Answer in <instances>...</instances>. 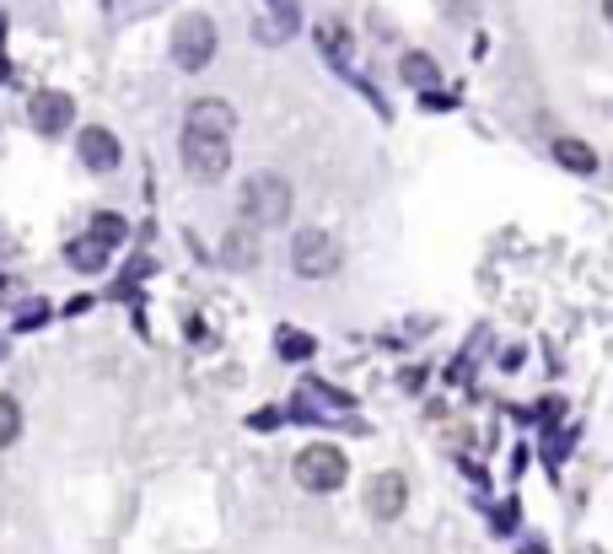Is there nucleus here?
<instances>
[{
    "mask_svg": "<svg viewBox=\"0 0 613 554\" xmlns=\"http://www.w3.org/2000/svg\"><path fill=\"white\" fill-rule=\"evenodd\" d=\"M317 345H312V334H302V328H280V356L286 361H307Z\"/></svg>",
    "mask_w": 613,
    "mask_h": 554,
    "instance_id": "16",
    "label": "nucleus"
},
{
    "mask_svg": "<svg viewBox=\"0 0 613 554\" xmlns=\"http://www.w3.org/2000/svg\"><path fill=\"white\" fill-rule=\"evenodd\" d=\"M603 16H609V22H613V0H603Z\"/></svg>",
    "mask_w": 613,
    "mask_h": 554,
    "instance_id": "20",
    "label": "nucleus"
},
{
    "mask_svg": "<svg viewBox=\"0 0 613 554\" xmlns=\"http://www.w3.org/2000/svg\"><path fill=\"white\" fill-rule=\"evenodd\" d=\"M554 162L570 168V173H581V178L598 173V151H592L587 140H576V135H559V140H554Z\"/></svg>",
    "mask_w": 613,
    "mask_h": 554,
    "instance_id": "10",
    "label": "nucleus"
},
{
    "mask_svg": "<svg viewBox=\"0 0 613 554\" xmlns=\"http://www.w3.org/2000/svg\"><path fill=\"white\" fill-rule=\"evenodd\" d=\"M269 5H280V0H269Z\"/></svg>",
    "mask_w": 613,
    "mask_h": 554,
    "instance_id": "21",
    "label": "nucleus"
},
{
    "mask_svg": "<svg viewBox=\"0 0 613 554\" xmlns=\"http://www.w3.org/2000/svg\"><path fill=\"white\" fill-rule=\"evenodd\" d=\"M27 124H33L38 135H65V129L76 124V97H70V92H55V86L33 92V103H27Z\"/></svg>",
    "mask_w": 613,
    "mask_h": 554,
    "instance_id": "6",
    "label": "nucleus"
},
{
    "mask_svg": "<svg viewBox=\"0 0 613 554\" xmlns=\"http://www.w3.org/2000/svg\"><path fill=\"white\" fill-rule=\"evenodd\" d=\"M178 151H184L188 178H199V184H221L227 168H232V140H227V135H205V129H188L184 124Z\"/></svg>",
    "mask_w": 613,
    "mask_h": 554,
    "instance_id": "3",
    "label": "nucleus"
},
{
    "mask_svg": "<svg viewBox=\"0 0 613 554\" xmlns=\"http://www.w3.org/2000/svg\"><path fill=\"white\" fill-rule=\"evenodd\" d=\"M398 76H404L415 92H436V86H441V70H436L430 55H404V60H398Z\"/></svg>",
    "mask_w": 613,
    "mask_h": 554,
    "instance_id": "12",
    "label": "nucleus"
},
{
    "mask_svg": "<svg viewBox=\"0 0 613 554\" xmlns=\"http://www.w3.org/2000/svg\"><path fill=\"white\" fill-rule=\"evenodd\" d=\"M291 269H297L302 280H328V275L339 269V243H334L328 232L307 227V232H297V243H291Z\"/></svg>",
    "mask_w": 613,
    "mask_h": 554,
    "instance_id": "5",
    "label": "nucleus"
},
{
    "mask_svg": "<svg viewBox=\"0 0 613 554\" xmlns=\"http://www.w3.org/2000/svg\"><path fill=\"white\" fill-rule=\"evenodd\" d=\"M22 436V404L11 393H0V447H11Z\"/></svg>",
    "mask_w": 613,
    "mask_h": 554,
    "instance_id": "15",
    "label": "nucleus"
},
{
    "mask_svg": "<svg viewBox=\"0 0 613 554\" xmlns=\"http://www.w3.org/2000/svg\"><path fill=\"white\" fill-rule=\"evenodd\" d=\"M216 49H221V33H216V22L205 11L178 16V27H173V65L178 70H205L216 60Z\"/></svg>",
    "mask_w": 613,
    "mask_h": 554,
    "instance_id": "4",
    "label": "nucleus"
},
{
    "mask_svg": "<svg viewBox=\"0 0 613 554\" xmlns=\"http://www.w3.org/2000/svg\"><path fill=\"white\" fill-rule=\"evenodd\" d=\"M76 151H81V162L92 168V173H114L124 162V146L114 129H103V124H86L81 135H76Z\"/></svg>",
    "mask_w": 613,
    "mask_h": 554,
    "instance_id": "7",
    "label": "nucleus"
},
{
    "mask_svg": "<svg viewBox=\"0 0 613 554\" xmlns=\"http://www.w3.org/2000/svg\"><path fill=\"white\" fill-rule=\"evenodd\" d=\"M238 205H243V216L253 227H280V221H291V205H297V188L286 184L280 173H253L238 194Z\"/></svg>",
    "mask_w": 613,
    "mask_h": 554,
    "instance_id": "1",
    "label": "nucleus"
},
{
    "mask_svg": "<svg viewBox=\"0 0 613 554\" xmlns=\"http://www.w3.org/2000/svg\"><path fill=\"white\" fill-rule=\"evenodd\" d=\"M367 506H371L377 522H393V517L409 506V480H404V474H377L367 485Z\"/></svg>",
    "mask_w": 613,
    "mask_h": 554,
    "instance_id": "8",
    "label": "nucleus"
},
{
    "mask_svg": "<svg viewBox=\"0 0 613 554\" xmlns=\"http://www.w3.org/2000/svg\"><path fill=\"white\" fill-rule=\"evenodd\" d=\"M0 350H5V345H0Z\"/></svg>",
    "mask_w": 613,
    "mask_h": 554,
    "instance_id": "22",
    "label": "nucleus"
},
{
    "mask_svg": "<svg viewBox=\"0 0 613 554\" xmlns=\"http://www.w3.org/2000/svg\"><path fill=\"white\" fill-rule=\"evenodd\" d=\"M221 258H227L232 269H253V264H258V238H253L247 227L227 232V243H221Z\"/></svg>",
    "mask_w": 613,
    "mask_h": 554,
    "instance_id": "13",
    "label": "nucleus"
},
{
    "mask_svg": "<svg viewBox=\"0 0 613 554\" xmlns=\"http://www.w3.org/2000/svg\"><path fill=\"white\" fill-rule=\"evenodd\" d=\"M16 253V238H11V227H0V258H11Z\"/></svg>",
    "mask_w": 613,
    "mask_h": 554,
    "instance_id": "19",
    "label": "nucleus"
},
{
    "mask_svg": "<svg viewBox=\"0 0 613 554\" xmlns=\"http://www.w3.org/2000/svg\"><path fill=\"white\" fill-rule=\"evenodd\" d=\"M86 232H92V238H103V243H108V247H119L124 238H129V227H124V216H114V210H97Z\"/></svg>",
    "mask_w": 613,
    "mask_h": 554,
    "instance_id": "14",
    "label": "nucleus"
},
{
    "mask_svg": "<svg viewBox=\"0 0 613 554\" xmlns=\"http://www.w3.org/2000/svg\"><path fill=\"white\" fill-rule=\"evenodd\" d=\"M350 480V463H345V452L334 447V441H312L297 452V485L312 495H334L339 485Z\"/></svg>",
    "mask_w": 613,
    "mask_h": 554,
    "instance_id": "2",
    "label": "nucleus"
},
{
    "mask_svg": "<svg viewBox=\"0 0 613 554\" xmlns=\"http://www.w3.org/2000/svg\"><path fill=\"white\" fill-rule=\"evenodd\" d=\"M317 44H323L328 55H345V49H350V33H345L339 22H323V27H317Z\"/></svg>",
    "mask_w": 613,
    "mask_h": 554,
    "instance_id": "17",
    "label": "nucleus"
},
{
    "mask_svg": "<svg viewBox=\"0 0 613 554\" xmlns=\"http://www.w3.org/2000/svg\"><path fill=\"white\" fill-rule=\"evenodd\" d=\"M108 253H114V247L103 243V238H92V232H86V238H76V243L65 247L70 269H81V275H97V269H108Z\"/></svg>",
    "mask_w": 613,
    "mask_h": 554,
    "instance_id": "11",
    "label": "nucleus"
},
{
    "mask_svg": "<svg viewBox=\"0 0 613 554\" xmlns=\"http://www.w3.org/2000/svg\"><path fill=\"white\" fill-rule=\"evenodd\" d=\"M22 297V280H11V275H0V302H16Z\"/></svg>",
    "mask_w": 613,
    "mask_h": 554,
    "instance_id": "18",
    "label": "nucleus"
},
{
    "mask_svg": "<svg viewBox=\"0 0 613 554\" xmlns=\"http://www.w3.org/2000/svg\"><path fill=\"white\" fill-rule=\"evenodd\" d=\"M188 129H205V135H227V140H232L238 114H232V103H221V97H199V103H188Z\"/></svg>",
    "mask_w": 613,
    "mask_h": 554,
    "instance_id": "9",
    "label": "nucleus"
}]
</instances>
